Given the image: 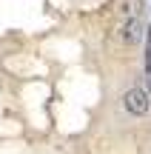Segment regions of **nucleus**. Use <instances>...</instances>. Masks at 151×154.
I'll return each mask as SVG.
<instances>
[{
    "instance_id": "nucleus-1",
    "label": "nucleus",
    "mask_w": 151,
    "mask_h": 154,
    "mask_svg": "<svg viewBox=\"0 0 151 154\" xmlns=\"http://www.w3.org/2000/svg\"><path fill=\"white\" fill-rule=\"evenodd\" d=\"M123 106H125V111H128V114L143 117V114L151 109V97H148V91H146V88L134 86V88H128V91L123 94Z\"/></svg>"
},
{
    "instance_id": "nucleus-2",
    "label": "nucleus",
    "mask_w": 151,
    "mask_h": 154,
    "mask_svg": "<svg viewBox=\"0 0 151 154\" xmlns=\"http://www.w3.org/2000/svg\"><path fill=\"white\" fill-rule=\"evenodd\" d=\"M146 72L151 74V29H146Z\"/></svg>"
}]
</instances>
